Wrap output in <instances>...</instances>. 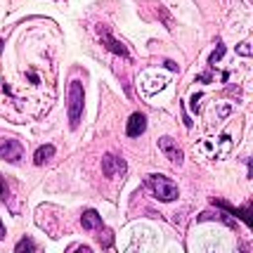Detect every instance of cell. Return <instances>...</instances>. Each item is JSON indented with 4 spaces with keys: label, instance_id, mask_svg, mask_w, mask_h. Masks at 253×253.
<instances>
[{
    "label": "cell",
    "instance_id": "1",
    "mask_svg": "<svg viewBox=\"0 0 253 253\" xmlns=\"http://www.w3.org/2000/svg\"><path fill=\"white\" fill-rule=\"evenodd\" d=\"M83 99H85L83 83L81 81H71V85H69V123H71V128H78V123H81Z\"/></svg>",
    "mask_w": 253,
    "mask_h": 253
},
{
    "label": "cell",
    "instance_id": "2",
    "mask_svg": "<svg viewBox=\"0 0 253 253\" xmlns=\"http://www.w3.org/2000/svg\"><path fill=\"white\" fill-rule=\"evenodd\" d=\"M147 185H149V189L154 192V197L159 201H173V199H177V185L170 177L154 173V175L147 177Z\"/></svg>",
    "mask_w": 253,
    "mask_h": 253
},
{
    "label": "cell",
    "instance_id": "3",
    "mask_svg": "<svg viewBox=\"0 0 253 253\" xmlns=\"http://www.w3.org/2000/svg\"><path fill=\"white\" fill-rule=\"evenodd\" d=\"M22 154H24V147L19 140H14V137L0 140V159H5L10 164H17V161H22Z\"/></svg>",
    "mask_w": 253,
    "mask_h": 253
},
{
    "label": "cell",
    "instance_id": "4",
    "mask_svg": "<svg viewBox=\"0 0 253 253\" xmlns=\"http://www.w3.org/2000/svg\"><path fill=\"white\" fill-rule=\"evenodd\" d=\"M102 170H104V175L107 177L123 175V173H126V161L119 159V156H114V154H107L104 159H102Z\"/></svg>",
    "mask_w": 253,
    "mask_h": 253
},
{
    "label": "cell",
    "instance_id": "5",
    "mask_svg": "<svg viewBox=\"0 0 253 253\" xmlns=\"http://www.w3.org/2000/svg\"><path fill=\"white\" fill-rule=\"evenodd\" d=\"M159 147H161V152L166 154L168 161H173V164H182V149H180L170 137H161V140H159Z\"/></svg>",
    "mask_w": 253,
    "mask_h": 253
},
{
    "label": "cell",
    "instance_id": "6",
    "mask_svg": "<svg viewBox=\"0 0 253 253\" xmlns=\"http://www.w3.org/2000/svg\"><path fill=\"white\" fill-rule=\"evenodd\" d=\"M147 128V119H144V114H132L128 126H126V132H128V137H140Z\"/></svg>",
    "mask_w": 253,
    "mask_h": 253
},
{
    "label": "cell",
    "instance_id": "7",
    "mask_svg": "<svg viewBox=\"0 0 253 253\" xmlns=\"http://www.w3.org/2000/svg\"><path fill=\"white\" fill-rule=\"evenodd\" d=\"M99 36H102V41H104V45L109 47L111 52H116V55H121V57H128V50H126V45L119 43L116 38H111L109 29H99Z\"/></svg>",
    "mask_w": 253,
    "mask_h": 253
},
{
    "label": "cell",
    "instance_id": "8",
    "mask_svg": "<svg viewBox=\"0 0 253 253\" xmlns=\"http://www.w3.org/2000/svg\"><path fill=\"white\" fill-rule=\"evenodd\" d=\"M83 230H102V215H97L95 211H85L83 218H81Z\"/></svg>",
    "mask_w": 253,
    "mask_h": 253
},
{
    "label": "cell",
    "instance_id": "9",
    "mask_svg": "<svg viewBox=\"0 0 253 253\" xmlns=\"http://www.w3.org/2000/svg\"><path fill=\"white\" fill-rule=\"evenodd\" d=\"M55 156V147L52 144H43L38 152H36V156H33V161H36V166H43L47 159H52Z\"/></svg>",
    "mask_w": 253,
    "mask_h": 253
},
{
    "label": "cell",
    "instance_id": "10",
    "mask_svg": "<svg viewBox=\"0 0 253 253\" xmlns=\"http://www.w3.org/2000/svg\"><path fill=\"white\" fill-rule=\"evenodd\" d=\"M14 251H17V253H22V251H36V244H33L31 239H26V237H24L22 242L14 246Z\"/></svg>",
    "mask_w": 253,
    "mask_h": 253
},
{
    "label": "cell",
    "instance_id": "11",
    "mask_svg": "<svg viewBox=\"0 0 253 253\" xmlns=\"http://www.w3.org/2000/svg\"><path fill=\"white\" fill-rule=\"evenodd\" d=\"M225 55V45L220 43V41H218V50H215V52H213V55H211V64H215V62H220V57Z\"/></svg>",
    "mask_w": 253,
    "mask_h": 253
},
{
    "label": "cell",
    "instance_id": "12",
    "mask_svg": "<svg viewBox=\"0 0 253 253\" xmlns=\"http://www.w3.org/2000/svg\"><path fill=\"white\" fill-rule=\"evenodd\" d=\"M237 52H239V55H244V57H249V55H251V47H249V43H242L239 47H237Z\"/></svg>",
    "mask_w": 253,
    "mask_h": 253
},
{
    "label": "cell",
    "instance_id": "13",
    "mask_svg": "<svg viewBox=\"0 0 253 253\" xmlns=\"http://www.w3.org/2000/svg\"><path fill=\"white\" fill-rule=\"evenodd\" d=\"M7 197V187H5V182H2V177H0V199Z\"/></svg>",
    "mask_w": 253,
    "mask_h": 253
},
{
    "label": "cell",
    "instance_id": "14",
    "mask_svg": "<svg viewBox=\"0 0 253 253\" xmlns=\"http://www.w3.org/2000/svg\"><path fill=\"white\" fill-rule=\"evenodd\" d=\"M2 237H5V225L0 222V239H2Z\"/></svg>",
    "mask_w": 253,
    "mask_h": 253
},
{
    "label": "cell",
    "instance_id": "15",
    "mask_svg": "<svg viewBox=\"0 0 253 253\" xmlns=\"http://www.w3.org/2000/svg\"><path fill=\"white\" fill-rule=\"evenodd\" d=\"M0 50H2V43H0Z\"/></svg>",
    "mask_w": 253,
    "mask_h": 253
}]
</instances>
